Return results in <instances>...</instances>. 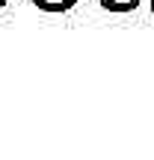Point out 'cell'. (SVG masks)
I'll return each instance as SVG.
<instances>
[{
	"label": "cell",
	"instance_id": "6da1fadb",
	"mask_svg": "<svg viewBox=\"0 0 154 160\" xmlns=\"http://www.w3.org/2000/svg\"><path fill=\"white\" fill-rule=\"evenodd\" d=\"M36 9L42 12H51V15H59V12H68L77 6V0H30Z\"/></svg>",
	"mask_w": 154,
	"mask_h": 160
},
{
	"label": "cell",
	"instance_id": "7a4b0ae2",
	"mask_svg": "<svg viewBox=\"0 0 154 160\" xmlns=\"http://www.w3.org/2000/svg\"><path fill=\"white\" fill-rule=\"evenodd\" d=\"M101 3V9L107 12H119V15H125V12H133L139 6V0H98Z\"/></svg>",
	"mask_w": 154,
	"mask_h": 160
},
{
	"label": "cell",
	"instance_id": "3957f363",
	"mask_svg": "<svg viewBox=\"0 0 154 160\" xmlns=\"http://www.w3.org/2000/svg\"><path fill=\"white\" fill-rule=\"evenodd\" d=\"M6 3H9V0H0V9H3V6H6Z\"/></svg>",
	"mask_w": 154,
	"mask_h": 160
},
{
	"label": "cell",
	"instance_id": "277c9868",
	"mask_svg": "<svg viewBox=\"0 0 154 160\" xmlns=\"http://www.w3.org/2000/svg\"><path fill=\"white\" fill-rule=\"evenodd\" d=\"M148 6H151V12H154V0H148Z\"/></svg>",
	"mask_w": 154,
	"mask_h": 160
}]
</instances>
